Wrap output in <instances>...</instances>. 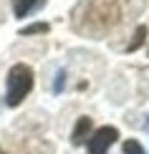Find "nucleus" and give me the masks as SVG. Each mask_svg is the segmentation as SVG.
<instances>
[{"label":"nucleus","mask_w":149,"mask_h":154,"mask_svg":"<svg viewBox=\"0 0 149 154\" xmlns=\"http://www.w3.org/2000/svg\"><path fill=\"white\" fill-rule=\"evenodd\" d=\"M121 18V0H83L73 10V28L83 35H104Z\"/></svg>","instance_id":"1"},{"label":"nucleus","mask_w":149,"mask_h":154,"mask_svg":"<svg viewBox=\"0 0 149 154\" xmlns=\"http://www.w3.org/2000/svg\"><path fill=\"white\" fill-rule=\"evenodd\" d=\"M33 88V68L25 63H15L8 71V91H5V104L18 106Z\"/></svg>","instance_id":"2"},{"label":"nucleus","mask_w":149,"mask_h":154,"mask_svg":"<svg viewBox=\"0 0 149 154\" xmlns=\"http://www.w3.org/2000/svg\"><path fill=\"white\" fill-rule=\"evenodd\" d=\"M119 139V129L116 126H99L94 129L91 139H88V154H106V149Z\"/></svg>","instance_id":"3"},{"label":"nucleus","mask_w":149,"mask_h":154,"mask_svg":"<svg viewBox=\"0 0 149 154\" xmlns=\"http://www.w3.org/2000/svg\"><path fill=\"white\" fill-rule=\"evenodd\" d=\"M91 134H94V121L88 119V116H81L79 121H76V126H73L71 142H73V144H88Z\"/></svg>","instance_id":"4"},{"label":"nucleus","mask_w":149,"mask_h":154,"mask_svg":"<svg viewBox=\"0 0 149 154\" xmlns=\"http://www.w3.org/2000/svg\"><path fill=\"white\" fill-rule=\"evenodd\" d=\"M43 5H46V0H13V13H15V18H25Z\"/></svg>","instance_id":"5"},{"label":"nucleus","mask_w":149,"mask_h":154,"mask_svg":"<svg viewBox=\"0 0 149 154\" xmlns=\"http://www.w3.org/2000/svg\"><path fill=\"white\" fill-rule=\"evenodd\" d=\"M144 38H147V25H139V28H137V33H134V41L126 46V51H137L141 43H144Z\"/></svg>","instance_id":"6"},{"label":"nucleus","mask_w":149,"mask_h":154,"mask_svg":"<svg viewBox=\"0 0 149 154\" xmlns=\"http://www.w3.org/2000/svg\"><path fill=\"white\" fill-rule=\"evenodd\" d=\"M20 33H23V35H36V33H48V23H33V25H28V28H23Z\"/></svg>","instance_id":"7"},{"label":"nucleus","mask_w":149,"mask_h":154,"mask_svg":"<svg viewBox=\"0 0 149 154\" xmlns=\"http://www.w3.org/2000/svg\"><path fill=\"white\" fill-rule=\"evenodd\" d=\"M124 154H147L144 149H141L139 142H134V139H126L124 142Z\"/></svg>","instance_id":"8"},{"label":"nucleus","mask_w":149,"mask_h":154,"mask_svg":"<svg viewBox=\"0 0 149 154\" xmlns=\"http://www.w3.org/2000/svg\"><path fill=\"white\" fill-rule=\"evenodd\" d=\"M0 154H8V152H5V149H3V146H0Z\"/></svg>","instance_id":"9"}]
</instances>
